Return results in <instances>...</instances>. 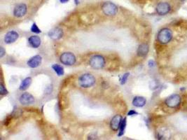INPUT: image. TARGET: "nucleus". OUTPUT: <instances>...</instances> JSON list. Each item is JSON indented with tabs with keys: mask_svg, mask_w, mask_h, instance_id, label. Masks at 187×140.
I'll return each mask as SVG.
<instances>
[{
	"mask_svg": "<svg viewBox=\"0 0 187 140\" xmlns=\"http://www.w3.org/2000/svg\"><path fill=\"white\" fill-rule=\"evenodd\" d=\"M96 79L93 74L86 73L79 76L78 79L79 85L83 88H89L95 85Z\"/></svg>",
	"mask_w": 187,
	"mask_h": 140,
	"instance_id": "f257e3e1",
	"label": "nucleus"
},
{
	"mask_svg": "<svg viewBox=\"0 0 187 140\" xmlns=\"http://www.w3.org/2000/svg\"><path fill=\"white\" fill-rule=\"evenodd\" d=\"M106 65V60L101 55L93 56L89 60V65L94 69H101Z\"/></svg>",
	"mask_w": 187,
	"mask_h": 140,
	"instance_id": "f03ea898",
	"label": "nucleus"
},
{
	"mask_svg": "<svg viewBox=\"0 0 187 140\" xmlns=\"http://www.w3.org/2000/svg\"><path fill=\"white\" fill-rule=\"evenodd\" d=\"M172 38V31L168 28H163L158 32L157 35V39L159 43L162 44H166L171 41Z\"/></svg>",
	"mask_w": 187,
	"mask_h": 140,
	"instance_id": "7ed1b4c3",
	"label": "nucleus"
},
{
	"mask_svg": "<svg viewBox=\"0 0 187 140\" xmlns=\"http://www.w3.org/2000/svg\"><path fill=\"white\" fill-rule=\"evenodd\" d=\"M102 10L105 15L114 16L118 13V6L111 2H106L102 4Z\"/></svg>",
	"mask_w": 187,
	"mask_h": 140,
	"instance_id": "20e7f679",
	"label": "nucleus"
},
{
	"mask_svg": "<svg viewBox=\"0 0 187 140\" xmlns=\"http://www.w3.org/2000/svg\"><path fill=\"white\" fill-rule=\"evenodd\" d=\"M60 61L62 65L72 66L75 64L76 61V56L71 52H65L61 54L60 57Z\"/></svg>",
	"mask_w": 187,
	"mask_h": 140,
	"instance_id": "39448f33",
	"label": "nucleus"
},
{
	"mask_svg": "<svg viewBox=\"0 0 187 140\" xmlns=\"http://www.w3.org/2000/svg\"><path fill=\"white\" fill-rule=\"evenodd\" d=\"M182 99L179 95H172L165 100V104L170 108H176L181 103Z\"/></svg>",
	"mask_w": 187,
	"mask_h": 140,
	"instance_id": "423d86ee",
	"label": "nucleus"
},
{
	"mask_svg": "<svg viewBox=\"0 0 187 140\" xmlns=\"http://www.w3.org/2000/svg\"><path fill=\"white\" fill-rule=\"evenodd\" d=\"M27 11V7L25 4H18L13 9V16L16 18H22L25 16Z\"/></svg>",
	"mask_w": 187,
	"mask_h": 140,
	"instance_id": "0eeeda50",
	"label": "nucleus"
},
{
	"mask_svg": "<svg viewBox=\"0 0 187 140\" xmlns=\"http://www.w3.org/2000/svg\"><path fill=\"white\" fill-rule=\"evenodd\" d=\"M34 97L28 93H24L19 97V102L23 105H30L34 103Z\"/></svg>",
	"mask_w": 187,
	"mask_h": 140,
	"instance_id": "6e6552de",
	"label": "nucleus"
},
{
	"mask_svg": "<svg viewBox=\"0 0 187 140\" xmlns=\"http://www.w3.org/2000/svg\"><path fill=\"white\" fill-rule=\"evenodd\" d=\"M19 38V34L16 31H9L5 34L4 41L6 44H11L18 40Z\"/></svg>",
	"mask_w": 187,
	"mask_h": 140,
	"instance_id": "1a4fd4ad",
	"label": "nucleus"
},
{
	"mask_svg": "<svg viewBox=\"0 0 187 140\" xmlns=\"http://www.w3.org/2000/svg\"><path fill=\"white\" fill-rule=\"evenodd\" d=\"M42 62V57L39 55H34L33 57L30 58L29 60H27V64L30 68H37V67H39Z\"/></svg>",
	"mask_w": 187,
	"mask_h": 140,
	"instance_id": "9d476101",
	"label": "nucleus"
},
{
	"mask_svg": "<svg viewBox=\"0 0 187 140\" xmlns=\"http://www.w3.org/2000/svg\"><path fill=\"white\" fill-rule=\"evenodd\" d=\"M170 5L167 2H160L156 6V12L161 16L166 15L170 12Z\"/></svg>",
	"mask_w": 187,
	"mask_h": 140,
	"instance_id": "9b49d317",
	"label": "nucleus"
},
{
	"mask_svg": "<svg viewBox=\"0 0 187 140\" xmlns=\"http://www.w3.org/2000/svg\"><path fill=\"white\" fill-rule=\"evenodd\" d=\"M123 120V117L121 115H116L111 118L110 121V128L114 132L118 131L120 128L121 121Z\"/></svg>",
	"mask_w": 187,
	"mask_h": 140,
	"instance_id": "f8f14e48",
	"label": "nucleus"
},
{
	"mask_svg": "<svg viewBox=\"0 0 187 140\" xmlns=\"http://www.w3.org/2000/svg\"><path fill=\"white\" fill-rule=\"evenodd\" d=\"M48 35L50 38L54 39V40H58V39H61L62 37L63 31L62 29H60L59 27H55L51 30V31H49Z\"/></svg>",
	"mask_w": 187,
	"mask_h": 140,
	"instance_id": "ddd939ff",
	"label": "nucleus"
},
{
	"mask_svg": "<svg viewBox=\"0 0 187 140\" xmlns=\"http://www.w3.org/2000/svg\"><path fill=\"white\" fill-rule=\"evenodd\" d=\"M28 42L30 46H32L34 48H37L41 46V40L40 37L37 36V35H32L28 38Z\"/></svg>",
	"mask_w": 187,
	"mask_h": 140,
	"instance_id": "4468645a",
	"label": "nucleus"
},
{
	"mask_svg": "<svg viewBox=\"0 0 187 140\" xmlns=\"http://www.w3.org/2000/svg\"><path fill=\"white\" fill-rule=\"evenodd\" d=\"M132 103L134 107L140 108V107H143L144 106H145V104L146 103V100L144 97L136 96L133 98Z\"/></svg>",
	"mask_w": 187,
	"mask_h": 140,
	"instance_id": "2eb2a0df",
	"label": "nucleus"
},
{
	"mask_svg": "<svg viewBox=\"0 0 187 140\" xmlns=\"http://www.w3.org/2000/svg\"><path fill=\"white\" fill-rule=\"evenodd\" d=\"M149 45L146 44H142L139 46L137 50V55L139 57H144L147 55V53H149Z\"/></svg>",
	"mask_w": 187,
	"mask_h": 140,
	"instance_id": "dca6fc26",
	"label": "nucleus"
},
{
	"mask_svg": "<svg viewBox=\"0 0 187 140\" xmlns=\"http://www.w3.org/2000/svg\"><path fill=\"white\" fill-rule=\"evenodd\" d=\"M32 81V80L31 77H27V78L23 79L19 86V90L20 91H25L28 89L30 85H31Z\"/></svg>",
	"mask_w": 187,
	"mask_h": 140,
	"instance_id": "f3484780",
	"label": "nucleus"
},
{
	"mask_svg": "<svg viewBox=\"0 0 187 140\" xmlns=\"http://www.w3.org/2000/svg\"><path fill=\"white\" fill-rule=\"evenodd\" d=\"M52 69L54 70L55 73L57 74L58 76H63L65 74V71H64V68H63V67H62L61 65H58V64H54L52 65Z\"/></svg>",
	"mask_w": 187,
	"mask_h": 140,
	"instance_id": "a211bd4d",
	"label": "nucleus"
},
{
	"mask_svg": "<svg viewBox=\"0 0 187 140\" xmlns=\"http://www.w3.org/2000/svg\"><path fill=\"white\" fill-rule=\"evenodd\" d=\"M126 124H127V121H126V118H123L122 121H121L120 128H119V132L118 134V137H122L125 133V130L126 128Z\"/></svg>",
	"mask_w": 187,
	"mask_h": 140,
	"instance_id": "6ab92c4d",
	"label": "nucleus"
},
{
	"mask_svg": "<svg viewBox=\"0 0 187 140\" xmlns=\"http://www.w3.org/2000/svg\"><path fill=\"white\" fill-rule=\"evenodd\" d=\"M30 30H31L32 32H33V33H35V34L41 33V30L39 29L38 25H37L36 23H33V24H32L31 28H30Z\"/></svg>",
	"mask_w": 187,
	"mask_h": 140,
	"instance_id": "aec40b11",
	"label": "nucleus"
},
{
	"mask_svg": "<svg viewBox=\"0 0 187 140\" xmlns=\"http://www.w3.org/2000/svg\"><path fill=\"white\" fill-rule=\"evenodd\" d=\"M9 93V91L7 90V89L5 87V86L4 85L3 83L0 84V94L2 95H7Z\"/></svg>",
	"mask_w": 187,
	"mask_h": 140,
	"instance_id": "412c9836",
	"label": "nucleus"
},
{
	"mask_svg": "<svg viewBox=\"0 0 187 140\" xmlns=\"http://www.w3.org/2000/svg\"><path fill=\"white\" fill-rule=\"evenodd\" d=\"M129 76H130V73H128V72H127V73H125L124 74H123V76H122V79H121V85H124V84L126 82H127L128 79V77H129Z\"/></svg>",
	"mask_w": 187,
	"mask_h": 140,
	"instance_id": "4be33fe9",
	"label": "nucleus"
},
{
	"mask_svg": "<svg viewBox=\"0 0 187 140\" xmlns=\"http://www.w3.org/2000/svg\"><path fill=\"white\" fill-rule=\"evenodd\" d=\"M6 53V51L4 50V48L2 47V46H1L0 47V58H2L4 56V55H5Z\"/></svg>",
	"mask_w": 187,
	"mask_h": 140,
	"instance_id": "5701e85b",
	"label": "nucleus"
},
{
	"mask_svg": "<svg viewBox=\"0 0 187 140\" xmlns=\"http://www.w3.org/2000/svg\"><path fill=\"white\" fill-rule=\"evenodd\" d=\"M138 114V113H137V111H135V110H130L128 112V116H134V115H137Z\"/></svg>",
	"mask_w": 187,
	"mask_h": 140,
	"instance_id": "b1692460",
	"label": "nucleus"
},
{
	"mask_svg": "<svg viewBox=\"0 0 187 140\" xmlns=\"http://www.w3.org/2000/svg\"><path fill=\"white\" fill-rule=\"evenodd\" d=\"M149 66L150 67H153L154 66V62L153 60H150V61L149 62Z\"/></svg>",
	"mask_w": 187,
	"mask_h": 140,
	"instance_id": "393cba45",
	"label": "nucleus"
},
{
	"mask_svg": "<svg viewBox=\"0 0 187 140\" xmlns=\"http://www.w3.org/2000/svg\"><path fill=\"white\" fill-rule=\"evenodd\" d=\"M59 1H60V3L65 4V3H67V2H68L69 0H59Z\"/></svg>",
	"mask_w": 187,
	"mask_h": 140,
	"instance_id": "a878e982",
	"label": "nucleus"
}]
</instances>
